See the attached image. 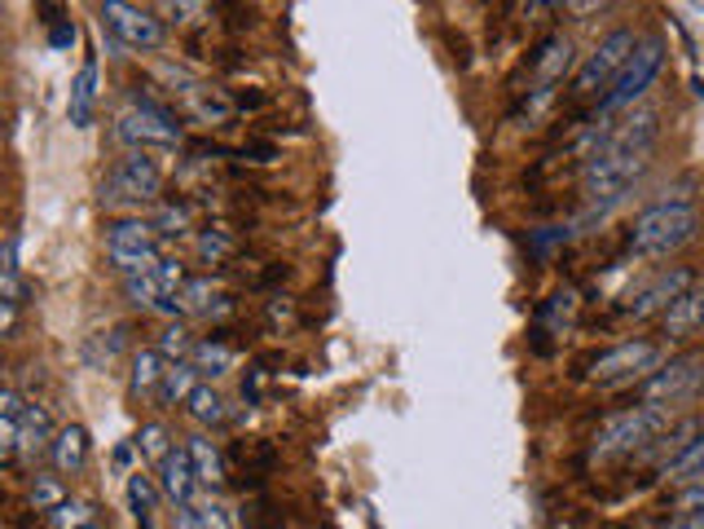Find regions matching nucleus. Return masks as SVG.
I'll use <instances>...</instances> for the list:
<instances>
[{"instance_id":"1","label":"nucleus","mask_w":704,"mask_h":529,"mask_svg":"<svg viewBox=\"0 0 704 529\" xmlns=\"http://www.w3.org/2000/svg\"><path fill=\"white\" fill-rule=\"evenodd\" d=\"M656 137H661V116L652 107L630 111L616 124L599 120V132L590 137L586 163H582V199H586L582 226L603 221L625 199V190L647 172Z\"/></svg>"},{"instance_id":"2","label":"nucleus","mask_w":704,"mask_h":529,"mask_svg":"<svg viewBox=\"0 0 704 529\" xmlns=\"http://www.w3.org/2000/svg\"><path fill=\"white\" fill-rule=\"evenodd\" d=\"M701 230V212L692 199H665V203H652L634 217V230H630V252L643 257V261H661L678 248H687Z\"/></svg>"},{"instance_id":"3","label":"nucleus","mask_w":704,"mask_h":529,"mask_svg":"<svg viewBox=\"0 0 704 529\" xmlns=\"http://www.w3.org/2000/svg\"><path fill=\"white\" fill-rule=\"evenodd\" d=\"M0 450H4V463L13 459H36L40 450H53L58 441V428L49 419V410L40 401H27L18 389H4L0 393Z\"/></svg>"},{"instance_id":"4","label":"nucleus","mask_w":704,"mask_h":529,"mask_svg":"<svg viewBox=\"0 0 704 529\" xmlns=\"http://www.w3.org/2000/svg\"><path fill=\"white\" fill-rule=\"evenodd\" d=\"M661 432H670V406H656V401L625 406L607 415L603 428L594 432V459H621V455L647 450Z\"/></svg>"},{"instance_id":"5","label":"nucleus","mask_w":704,"mask_h":529,"mask_svg":"<svg viewBox=\"0 0 704 529\" xmlns=\"http://www.w3.org/2000/svg\"><path fill=\"white\" fill-rule=\"evenodd\" d=\"M115 132L128 146H177V141H181L177 111H172L163 98L141 93V84L132 89V102L119 111Z\"/></svg>"},{"instance_id":"6","label":"nucleus","mask_w":704,"mask_h":529,"mask_svg":"<svg viewBox=\"0 0 704 529\" xmlns=\"http://www.w3.org/2000/svg\"><path fill=\"white\" fill-rule=\"evenodd\" d=\"M661 67H665V40H661V36L638 40L634 58L621 67V76H616V80H612V89L603 93V102H599V120H607V116H616V111L634 107V102L652 89V80L661 76Z\"/></svg>"},{"instance_id":"7","label":"nucleus","mask_w":704,"mask_h":529,"mask_svg":"<svg viewBox=\"0 0 704 529\" xmlns=\"http://www.w3.org/2000/svg\"><path fill=\"white\" fill-rule=\"evenodd\" d=\"M163 190V172L154 168V159H145L141 150H128L123 159L111 163L107 181H102V203L111 208H141L154 203Z\"/></svg>"},{"instance_id":"8","label":"nucleus","mask_w":704,"mask_h":529,"mask_svg":"<svg viewBox=\"0 0 704 529\" xmlns=\"http://www.w3.org/2000/svg\"><path fill=\"white\" fill-rule=\"evenodd\" d=\"M107 257H111V264H115L123 278L150 273L154 264L163 261L159 257V230H154V221H137V217L111 221L107 226Z\"/></svg>"},{"instance_id":"9","label":"nucleus","mask_w":704,"mask_h":529,"mask_svg":"<svg viewBox=\"0 0 704 529\" xmlns=\"http://www.w3.org/2000/svg\"><path fill=\"white\" fill-rule=\"evenodd\" d=\"M656 367H661V345H652V340H625V345H616V349H607V353L594 358L590 380L603 385V389H625V385L647 380Z\"/></svg>"},{"instance_id":"10","label":"nucleus","mask_w":704,"mask_h":529,"mask_svg":"<svg viewBox=\"0 0 704 529\" xmlns=\"http://www.w3.org/2000/svg\"><path fill=\"white\" fill-rule=\"evenodd\" d=\"M634 49H638V40H634V31H625V27L612 31V36H603L599 49L582 62V71H577V80H573V93L603 102V93L612 89V80L621 76V67L634 58Z\"/></svg>"},{"instance_id":"11","label":"nucleus","mask_w":704,"mask_h":529,"mask_svg":"<svg viewBox=\"0 0 704 529\" xmlns=\"http://www.w3.org/2000/svg\"><path fill=\"white\" fill-rule=\"evenodd\" d=\"M98 13H102V27L115 36L123 49L154 53V49H163V40H168V27H163V18H154V9L128 4V0H107Z\"/></svg>"},{"instance_id":"12","label":"nucleus","mask_w":704,"mask_h":529,"mask_svg":"<svg viewBox=\"0 0 704 529\" xmlns=\"http://www.w3.org/2000/svg\"><path fill=\"white\" fill-rule=\"evenodd\" d=\"M172 76V98H181V107H185V116H194L203 129H217V124H230L238 111V102L225 93V89H217V84H208V80H199V76H190V71H168Z\"/></svg>"},{"instance_id":"13","label":"nucleus","mask_w":704,"mask_h":529,"mask_svg":"<svg viewBox=\"0 0 704 529\" xmlns=\"http://www.w3.org/2000/svg\"><path fill=\"white\" fill-rule=\"evenodd\" d=\"M704 389V358L701 353H683L661 362L647 380H643V401L656 406H674V401H692Z\"/></svg>"},{"instance_id":"14","label":"nucleus","mask_w":704,"mask_h":529,"mask_svg":"<svg viewBox=\"0 0 704 529\" xmlns=\"http://www.w3.org/2000/svg\"><path fill=\"white\" fill-rule=\"evenodd\" d=\"M692 287H696V282H692V269H683V264L661 269V273H656V278H652V282H647V287H643L630 305H625V313H630V318H638V322H643V318H656V313L665 318V313H670V309H674V305H678Z\"/></svg>"},{"instance_id":"15","label":"nucleus","mask_w":704,"mask_h":529,"mask_svg":"<svg viewBox=\"0 0 704 529\" xmlns=\"http://www.w3.org/2000/svg\"><path fill=\"white\" fill-rule=\"evenodd\" d=\"M159 490L177 503V508H190L194 503V490H199V472H194V459H190V446H172L168 459L159 463Z\"/></svg>"},{"instance_id":"16","label":"nucleus","mask_w":704,"mask_h":529,"mask_svg":"<svg viewBox=\"0 0 704 529\" xmlns=\"http://www.w3.org/2000/svg\"><path fill=\"white\" fill-rule=\"evenodd\" d=\"M533 84H537V93H555V84L569 76V67H573V44L564 40V36H546L537 49H533Z\"/></svg>"},{"instance_id":"17","label":"nucleus","mask_w":704,"mask_h":529,"mask_svg":"<svg viewBox=\"0 0 704 529\" xmlns=\"http://www.w3.org/2000/svg\"><path fill=\"white\" fill-rule=\"evenodd\" d=\"M49 459H53V468H58L62 477H76V472H84V463H89V432H84L80 423H67V428H58V441H53Z\"/></svg>"},{"instance_id":"18","label":"nucleus","mask_w":704,"mask_h":529,"mask_svg":"<svg viewBox=\"0 0 704 529\" xmlns=\"http://www.w3.org/2000/svg\"><path fill=\"white\" fill-rule=\"evenodd\" d=\"M704 331V287L696 282L670 313H665V336L670 340H692Z\"/></svg>"},{"instance_id":"19","label":"nucleus","mask_w":704,"mask_h":529,"mask_svg":"<svg viewBox=\"0 0 704 529\" xmlns=\"http://www.w3.org/2000/svg\"><path fill=\"white\" fill-rule=\"evenodd\" d=\"M0 305H4V331H13L22 309V269H18V239H4V264H0Z\"/></svg>"},{"instance_id":"20","label":"nucleus","mask_w":704,"mask_h":529,"mask_svg":"<svg viewBox=\"0 0 704 529\" xmlns=\"http://www.w3.org/2000/svg\"><path fill=\"white\" fill-rule=\"evenodd\" d=\"M163 376H168V358H163L159 349H137V353H132L128 393H132V397H159Z\"/></svg>"},{"instance_id":"21","label":"nucleus","mask_w":704,"mask_h":529,"mask_svg":"<svg viewBox=\"0 0 704 529\" xmlns=\"http://www.w3.org/2000/svg\"><path fill=\"white\" fill-rule=\"evenodd\" d=\"M93 107H98V62L89 58L84 67H80V76L71 80V124L76 129H89L93 124Z\"/></svg>"},{"instance_id":"22","label":"nucleus","mask_w":704,"mask_h":529,"mask_svg":"<svg viewBox=\"0 0 704 529\" xmlns=\"http://www.w3.org/2000/svg\"><path fill=\"white\" fill-rule=\"evenodd\" d=\"M665 486H696L704 477V432L701 437H692V446L683 450V455H674L670 463H661V472H656Z\"/></svg>"},{"instance_id":"23","label":"nucleus","mask_w":704,"mask_h":529,"mask_svg":"<svg viewBox=\"0 0 704 529\" xmlns=\"http://www.w3.org/2000/svg\"><path fill=\"white\" fill-rule=\"evenodd\" d=\"M199 389V371H194V362H168V376H163V385H159V406H177V401H190Z\"/></svg>"},{"instance_id":"24","label":"nucleus","mask_w":704,"mask_h":529,"mask_svg":"<svg viewBox=\"0 0 704 529\" xmlns=\"http://www.w3.org/2000/svg\"><path fill=\"white\" fill-rule=\"evenodd\" d=\"M185 410H190V419L194 423H203V428H221L225 419H230V406H225V397L217 393L212 385H199L194 397L185 401Z\"/></svg>"},{"instance_id":"25","label":"nucleus","mask_w":704,"mask_h":529,"mask_svg":"<svg viewBox=\"0 0 704 529\" xmlns=\"http://www.w3.org/2000/svg\"><path fill=\"white\" fill-rule=\"evenodd\" d=\"M185 446H190V459H194L199 481H203V486H221V477H225V459H221V450L212 446V437H190Z\"/></svg>"},{"instance_id":"26","label":"nucleus","mask_w":704,"mask_h":529,"mask_svg":"<svg viewBox=\"0 0 704 529\" xmlns=\"http://www.w3.org/2000/svg\"><path fill=\"white\" fill-rule=\"evenodd\" d=\"M154 503H159L154 481L141 477V472H132V477H128V508H132V517H137L141 529H154Z\"/></svg>"},{"instance_id":"27","label":"nucleus","mask_w":704,"mask_h":529,"mask_svg":"<svg viewBox=\"0 0 704 529\" xmlns=\"http://www.w3.org/2000/svg\"><path fill=\"white\" fill-rule=\"evenodd\" d=\"M62 503H67L62 472H36V477H31V508L44 512V517H53Z\"/></svg>"},{"instance_id":"28","label":"nucleus","mask_w":704,"mask_h":529,"mask_svg":"<svg viewBox=\"0 0 704 529\" xmlns=\"http://www.w3.org/2000/svg\"><path fill=\"white\" fill-rule=\"evenodd\" d=\"M234 349L230 345H221V340H203V345H194V353H190V362H194V371L199 376H225L230 367H234Z\"/></svg>"},{"instance_id":"29","label":"nucleus","mask_w":704,"mask_h":529,"mask_svg":"<svg viewBox=\"0 0 704 529\" xmlns=\"http://www.w3.org/2000/svg\"><path fill=\"white\" fill-rule=\"evenodd\" d=\"M159 269V264H154ZM132 273V278H123V291H128V300L132 305H141V309H159L168 296H163V282H159V273Z\"/></svg>"},{"instance_id":"30","label":"nucleus","mask_w":704,"mask_h":529,"mask_svg":"<svg viewBox=\"0 0 704 529\" xmlns=\"http://www.w3.org/2000/svg\"><path fill=\"white\" fill-rule=\"evenodd\" d=\"M119 349H123V331H98V336L84 345V362L98 367V371H107L119 358Z\"/></svg>"},{"instance_id":"31","label":"nucleus","mask_w":704,"mask_h":529,"mask_svg":"<svg viewBox=\"0 0 704 529\" xmlns=\"http://www.w3.org/2000/svg\"><path fill=\"white\" fill-rule=\"evenodd\" d=\"M49 526L53 529H89V526H98V512H93L89 503H80V499H67V503L49 517Z\"/></svg>"},{"instance_id":"32","label":"nucleus","mask_w":704,"mask_h":529,"mask_svg":"<svg viewBox=\"0 0 704 529\" xmlns=\"http://www.w3.org/2000/svg\"><path fill=\"white\" fill-rule=\"evenodd\" d=\"M573 309H577V296L573 291H555L546 305H542V313H537V322H555L560 331L573 322Z\"/></svg>"},{"instance_id":"33","label":"nucleus","mask_w":704,"mask_h":529,"mask_svg":"<svg viewBox=\"0 0 704 529\" xmlns=\"http://www.w3.org/2000/svg\"><path fill=\"white\" fill-rule=\"evenodd\" d=\"M137 450H141L145 459H159V463H163V459H168V450H172V446H168V428H163V423H141V432H137Z\"/></svg>"},{"instance_id":"34","label":"nucleus","mask_w":704,"mask_h":529,"mask_svg":"<svg viewBox=\"0 0 704 529\" xmlns=\"http://www.w3.org/2000/svg\"><path fill=\"white\" fill-rule=\"evenodd\" d=\"M199 252H203V261L221 264L234 257V239H230L225 230H203V234H199Z\"/></svg>"},{"instance_id":"35","label":"nucleus","mask_w":704,"mask_h":529,"mask_svg":"<svg viewBox=\"0 0 704 529\" xmlns=\"http://www.w3.org/2000/svg\"><path fill=\"white\" fill-rule=\"evenodd\" d=\"M159 353H163V358H172V362H185V353H194L190 331H185V327H168V331L159 336Z\"/></svg>"},{"instance_id":"36","label":"nucleus","mask_w":704,"mask_h":529,"mask_svg":"<svg viewBox=\"0 0 704 529\" xmlns=\"http://www.w3.org/2000/svg\"><path fill=\"white\" fill-rule=\"evenodd\" d=\"M199 508V526L203 529H234V512L221 503V499H203V503H194Z\"/></svg>"},{"instance_id":"37","label":"nucleus","mask_w":704,"mask_h":529,"mask_svg":"<svg viewBox=\"0 0 704 529\" xmlns=\"http://www.w3.org/2000/svg\"><path fill=\"white\" fill-rule=\"evenodd\" d=\"M674 512L678 517H704V477L696 486H683V495L674 499Z\"/></svg>"},{"instance_id":"38","label":"nucleus","mask_w":704,"mask_h":529,"mask_svg":"<svg viewBox=\"0 0 704 529\" xmlns=\"http://www.w3.org/2000/svg\"><path fill=\"white\" fill-rule=\"evenodd\" d=\"M185 221H190V217H185V208H172V203H168V208H159L154 230H159V239H172V234H181V230H185Z\"/></svg>"},{"instance_id":"39","label":"nucleus","mask_w":704,"mask_h":529,"mask_svg":"<svg viewBox=\"0 0 704 529\" xmlns=\"http://www.w3.org/2000/svg\"><path fill=\"white\" fill-rule=\"evenodd\" d=\"M560 243H569V226H546V230L533 234V252L537 257H551Z\"/></svg>"},{"instance_id":"40","label":"nucleus","mask_w":704,"mask_h":529,"mask_svg":"<svg viewBox=\"0 0 704 529\" xmlns=\"http://www.w3.org/2000/svg\"><path fill=\"white\" fill-rule=\"evenodd\" d=\"M49 44H53V49H71V44H76V22L62 18L58 27H49Z\"/></svg>"},{"instance_id":"41","label":"nucleus","mask_w":704,"mask_h":529,"mask_svg":"<svg viewBox=\"0 0 704 529\" xmlns=\"http://www.w3.org/2000/svg\"><path fill=\"white\" fill-rule=\"evenodd\" d=\"M177 529H203L199 526V508L190 503V508H177Z\"/></svg>"},{"instance_id":"42","label":"nucleus","mask_w":704,"mask_h":529,"mask_svg":"<svg viewBox=\"0 0 704 529\" xmlns=\"http://www.w3.org/2000/svg\"><path fill=\"white\" fill-rule=\"evenodd\" d=\"M89 529H98V526H89Z\"/></svg>"}]
</instances>
